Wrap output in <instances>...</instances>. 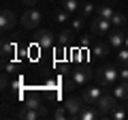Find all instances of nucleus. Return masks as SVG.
I'll list each match as a JSON object with an SVG mask.
<instances>
[{
  "label": "nucleus",
  "mask_w": 128,
  "mask_h": 120,
  "mask_svg": "<svg viewBox=\"0 0 128 120\" xmlns=\"http://www.w3.org/2000/svg\"><path fill=\"white\" fill-rule=\"evenodd\" d=\"M120 79V69L118 65H105L98 69V84L102 88H113Z\"/></svg>",
  "instance_id": "obj_1"
},
{
  "label": "nucleus",
  "mask_w": 128,
  "mask_h": 120,
  "mask_svg": "<svg viewBox=\"0 0 128 120\" xmlns=\"http://www.w3.org/2000/svg\"><path fill=\"white\" fill-rule=\"evenodd\" d=\"M92 79V69L90 67H77L75 71H70V77L66 82V90H75L77 86H86Z\"/></svg>",
  "instance_id": "obj_2"
},
{
  "label": "nucleus",
  "mask_w": 128,
  "mask_h": 120,
  "mask_svg": "<svg viewBox=\"0 0 128 120\" xmlns=\"http://www.w3.org/2000/svg\"><path fill=\"white\" fill-rule=\"evenodd\" d=\"M102 90H105V88H102L100 84H98V86H88L86 90L81 92L83 103H88V105H96V103H98V99H100L102 94H105Z\"/></svg>",
  "instance_id": "obj_3"
},
{
  "label": "nucleus",
  "mask_w": 128,
  "mask_h": 120,
  "mask_svg": "<svg viewBox=\"0 0 128 120\" xmlns=\"http://www.w3.org/2000/svg\"><path fill=\"white\" fill-rule=\"evenodd\" d=\"M41 19H43V13L38 9H28L26 13L22 15V26L30 30V28H36L38 24H41Z\"/></svg>",
  "instance_id": "obj_4"
},
{
  "label": "nucleus",
  "mask_w": 128,
  "mask_h": 120,
  "mask_svg": "<svg viewBox=\"0 0 128 120\" xmlns=\"http://www.w3.org/2000/svg\"><path fill=\"white\" fill-rule=\"evenodd\" d=\"M56 39H58V37L51 32L49 28H47V30H38V32H36V43H38V47H43V49H51V47L58 43Z\"/></svg>",
  "instance_id": "obj_5"
},
{
  "label": "nucleus",
  "mask_w": 128,
  "mask_h": 120,
  "mask_svg": "<svg viewBox=\"0 0 128 120\" xmlns=\"http://www.w3.org/2000/svg\"><path fill=\"white\" fill-rule=\"evenodd\" d=\"M96 107L100 109L102 116H107V114H111V111L118 107V99H115L113 94H102V97L98 99V103H96Z\"/></svg>",
  "instance_id": "obj_6"
},
{
  "label": "nucleus",
  "mask_w": 128,
  "mask_h": 120,
  "mask_svg": "<svg viewBox=\"0 0 128 120\" xmlns=\"http://www.w3.org/2000/svg\"><path fill=\"white\" fill-rule=\"evenodd\" d=\"M111 19H102V17H96L92 22V34H98V37H107L111 32Z\"/></svg>",
  "instance_id": "obj_7"
},
{
  "label": "nucleus",
  "mask_w": 128,
  "mask_h": 120,
  "mask_svg": "<svg viewBox=\"0 0 128 120\" xmlns=\"http://www.w3.org/2000/svg\"><path fill=\"white\" fill-rule=\"evenodd\" d=\"M15 24H17V15H15V11L2 9V13H0V28H2L4 32H9V30H13Z\"/></svg>",
  "instance_id": "obj_8"
},
{
  "label": "nucleus",
  "mask_w": 128,
  "mask_h": 120,
  "mask_svg": "<svg viewBox=\"0 0 128 120\" xmlns=\"http://www.w3.org/2000/svg\"><path fill=\"white\" fill-rule=\"evenodd\" d=\"M96 118H102L100 109L96 105H88V103H83V107L79 109L77 114V120H96Z\"/></svg>",
  "instance_id": "obj_9"
},
{
  "label": "nucleus",
  "mask_w": 128,
  "mask_h": 120,
  "mask_svg": "<svg viewBox=\"0 0 128 120\" xmlns=\"http://www.w3.org/2000/svg\"><path fill=\"white\" fill-rule=\"evenodd\" d=\"M107 43H109L113 49L124 47V43H126V34L122 32V28H115V30H111V32L107 34Z\"/></svg>",
  "instance_id": "obj_10"
},
{
  "label": "nucleus",
  "mask_w": 128,
  "mask_h": 120,
  "mask_svg": "<svg viewBox=\"0 0 128 120\" xmlns=\"http://www.w3.org/2000/svg\"><path fill=\"white\" fill-rule=\"evenodd\" d=\"M19 118H24V120H43V118H49V114H45L43 109H32V107L24 105L19 109Z\"/></svg>",
  "instance_id": "obj_11"
},
{
  "label": "nucleus",
  "mask_w": 128,
  "mask_h": 120,
  "mask_svg": "<svg viewBox=\"0 0 128 120\" xmlns=\"http://www.w3.org/2000/svg\"><path fill=\"white\" fill-rule=\"evenodd\" d=\"M64 107H66V111H68L70 118H77L79 109L83 107V99L81 97H68L66 101H64Z\"/></svg>",
  "instance_id": "obj_12"
},
{
  "label": "nucleus",
  "mask_w": 128,
  "mask_h": 120,
  "mask_svg": "<svg viewBox=\"0 0 128 120\" xmlns=\"http://www.w3.org/2000/svg\"><path fill=\"white\" fill-rule=\"evenodd\" d=\"M113 97L118 99V101H128V79H122L120 84H115L113 86Z\"/></svg>",
  "instance_id": "obj_13"
},
{
  "label": "nucleus",
  "mask_w": 128,
  "mask_h": 120,
  "mask_svg": "<svg viewBox=\"0 0 128 120\" xmlns=\"http://www.w3.org/2000/svg\"><path fill=\"white\" fill-rule=\"evenodd\" d=\"M73 39H75V30H62L56 41H58L60 47H68L70 43H73Z\"/></svg>",
  "instance_id": "obj_14"
},
{
  "label": "nucleus",
  "mask_w": 128,
  "mask_h": 120,
  "mask_svg": "<svg viewBox=\"0 0 128 120\" xmlns=\"http://www.w3.org/2000/svg\"><path fill=\"white\" fill-rule=\"evenodd\" d=\"M109 51H111L109 43H96V45L92 47V54H94L96 58H105V56H109Z\"/></svg>",
  "instance_id": "obj_15"
},
{
  "label": "nucleus",
  "mask_w": 128,
  "mask_h": 120,
  "mask_svg": "<svg viewBox=\"0 0 128 120\" xmlns=\"http://www.w3.org/2000/svg\"><path fill=\"white\" fill-rule=\"evenodd\" d=\"M115 65L118 67H128V47L126 45L115 51Z\"/></svg>",
  "instance_id": "obj_16"
},
{
  "label": "nucleus",
  "mask_w": 128,
  "mask_h": 120,
  "mask_svg": "<svg viewBox=\"0 0 128 120\" xmlns=\"http://www.w3.org/2000/svg\"><path fill=\"white\" fill-rule=\"evenodd\" d=\"M113 13H115V11H113V7H111L109 2H105V5L98 7V17H102V19H111Z\"/></svg>",
  "instance_id": "obj_17"
},
{
  "label": "nucleus",
  "mask_w": 128,
  "mask_h": 120,
  "mask_svg": "<svg viewBox=\"0 0 128 120\" xmlns=\"http://www.w3.org/2000/svg\"><path fill=\"white\" fill-rule=\"evenodd\" d=\"M62 9H66L68 13H77L81 9V0H62Z\"/></svg>",
  "instance_id": "obj_18"
},
{
  "label": "nucleus",
  "mask_w": 128,
  "mask_h": 120,
  "mask_svg": "<svg viewBox=\"0 0 128 120\" xmlns=\"http://www.w3.org/2000/svg\"><path fill=\"white\" fill-rule=\"evenodd\" d=\"M111 24H113L115 28H124V26L128 24V17H126L124 13H120V11H115L113 17H111Z\"/></svg>",
  "instance_id": "obj_19"
},
{
  "label": "nucleus",
  "mask_w": 128,
  "mask_h": 120,
  "mask_svg": "<svg viewBox=\"0 0 128 120\" xmlns=\"http://www.w3.org/2000/svg\"><path fill=\"white\" fill-rule=\"evenodd\" d=\"M111 118L113 120H126L128 118V107L126 105H118L113 111H111Z\"/></svg>",
  "instance_id": "obj_20"
},
{
  "label": "nucleus",
  "mask_w": 128,
  "mask_h": 120,
  "mask_svg": "<svg viewBox=\"0 0 128 120\" xmlns=\"http://www.w3.org/2000/svg\"><path fill=\"white\" fill-rule=\"evenodd\" d=\"M13 54H15V43L2 39V60H6L9 56H13Z\"/></svg>",
  "instance_id": "obj_21"
},
{
  "label": "nucleus",
  "mask_w": 128,
  "mask_h": 120,
  "mask_svg": "<svg viewBox=\"0 0 128 120\" xmlns=\"http://www.w3.org/2000/svg\"><path fill=\"white\" fill-rule=\"evenodd\" d=\"M70 19V13L66 9H58L54 13V22H58V24H64V22H68Z\"/></svg>",
  "instance_id": "obj_22"
},
{
  "label": "nucleus",
  "mask_w": 128,
  "mask_h": 120,
  "mask_svg": "<svg viewBox=\"0 0 128 120\" xmlns=\"http://www.w3.org/2000/svg\"><path fill=\"white\" fill-rule=\"evenodd\" d=\"M94 11H96L94 2H90V0H86V2H83V9H81V17H83V19H88V17L92 15V13H94Z\"/></svg>",
  "instance_id": "obj_23"
},
{
  "label": "nucleus",
  "mask_w": 128,
  "mask_h": 120,
  "mask_svg": "<svg viewBox=\"0 0 128 120\" xmlns=\"http://www.w3.org/2000/svg\"><path fill=\"white\" fill-rule=\"evenodd\" d=\"M51 118L62 120V118H70V116H68V111H66V107H58V109L54 111V116H51Z\"/></svg>",
  "instance_id": "obj_24"
},
{
  "label": "nucleus",
  "mask_w": 128,
  "mask_h": 120,
  "mask_svg": "<svg viewBox=\"0 0 128 120\" xmlns=\"http://www.w3.org/2000/svg\"><path fill=\"white\" fill-rule=\"evenodd\" d=\"M81 28H83V17L79 15V17L73 19V30H81Z\"/></svg>",
  "instance_id": "obj_25"
},
{
  "label": "nucleus",
  "mask_w": 128,
  "mask_h": 120,
  "mask_svg": "<svg viewBox=\"0 0 128 120\" xmlns=\"http://www.w3.org/2000/svg\"><path fill=\"white\" fill-rule=\"evenodd\" d=\"M120 79H128V67H120Z\"/></svg>",
  "instance_id": "obj_26"
},
{
  "label": "nucleus",
  "mask_w": 128,
  "mask_h": 120,
  "mask_svg": "<svg viewBox=\"0 0 128 120\" xmlns=\"http://www.w3.org/2000/svg\"><path fill=\"white\" fill-rule=\"evenodd\" d=\"M0 84H2V88L9 86V77H6V71H2V77H0Z\"/></svg>",
  "instance_id": "obj_27"
},
{
  "label": "nucleus",
  "mask_w": 128,
  "mask_h": 120,
  "mask_svg": "<svg viewBox=\"0 0 128 120\" xmlns=\"http://www.w3.org/2000/svg\"><path fill=\"white\" fill-rule=\"evenodd\" d=\"M90 43H92V39H90V37H86V39H81V45H83V47H88V45H90Z\"/></svg>",
  "instance_id": "obj_28"
},
{
  "label": "nucleus",
  "mask_w": 128,
  "mask_h": 120,
  "mask_svg": "<svg viewBox=\"0 0 128 120\" xmlns=\"http://www.w3.org/2000/svg\"><path fill=\"white\" fill-rule=\"evenodd\" d=\"M22 2H24L26 7H34V5H36V0H22Z\"/></svg>",
  "instance_id": "obj_29"
},
{
  "label": "nucleus",
  "mask_w": 128,
  "mask_h": 120,
  "mask_svg": "<svg viewBox=\"0 0 128 120\" xmlns=\"http://www.w3.org/2000/svg\"><path fill=\"white\" fill-rule=\"evenodd\" d=\"M11 86H13V88H19V86H22V79H19V77L13 79V84H11Z\"/></svg>",
  "instance_id": "obj_30"
},
{
  "label": "nucleus",
  "mask_w": 128,
  "mask_h": 120,
  "mask_svg": "<svg viewBox=\"0 0 128 120\" xmlns=\"http://www.w3.org/2000/svg\"><path fill=\"white\" fill-rule=\"evenodd\" d=\"M124 45H126V47H128V34H126V43H124Z\"/></svg>",
  "instance_id": "obj_31"
},
{
  "label": "nucleus",
  "mask_w": 128,
  "mask_h": 120,
  "mask_svg": "<svg viewBox=\"0 0 128 120\" xmlns=\"http://www.w3.org/2000/svg\"><path fill=\"white\" fill-rule=\"evenodd\" d=\"M126 107H128V101H126Z\"/></svg>",
  "instance_id": "obj_32"
}]
</instances>
